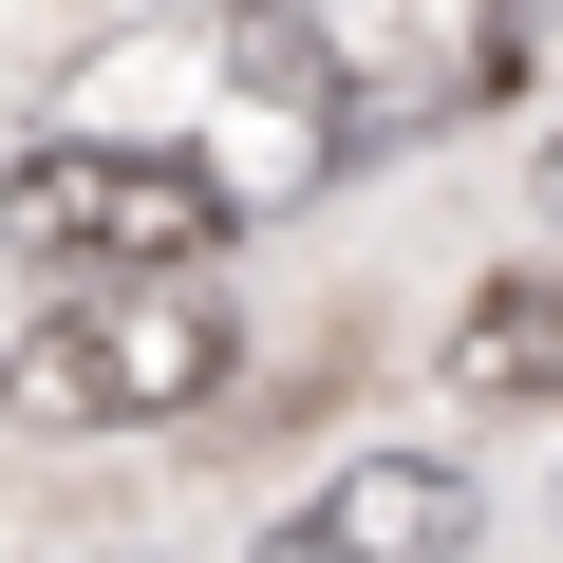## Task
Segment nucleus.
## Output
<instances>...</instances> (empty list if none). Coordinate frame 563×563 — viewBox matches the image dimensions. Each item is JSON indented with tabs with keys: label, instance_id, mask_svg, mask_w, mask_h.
<instances>
[{
	"label": "nucleus",
	"instance_id": "nucleus-1",
	"mask_svg": "<svg viewBox=\"0 0 563 563\" xmlns=\"http://www.w3.org/2000/svg\"><path fill=\"white\" fill-rule=\"evenodd\" d=\"M76 132H151V151L207 169L225 207H301V188L357 169V132H339V95H320V57H301V20H282V0H225V20L169 38L151 76H95Z\"/></svg>",
	"mask_w": 563,
	"mask_h": 563
},
{
	"label": "nucleus",
	"instance_id": "nucleus-2",
	"mask_svg": "<svg viewBox=\"0 0 563 563\" xmlns=\"http://www.w3.org/2000/svg\"><path fill=\"white\" fill-rule=\"evenodd\" d=\"M244 376V320L207 301V263H151V282H76L57 320L0 339V413L20 432H169Z\"/></svg>",
	"mask_w": 563,
	"mask_h": 563
},
{
	"label": "nucleus",
	"instance_id": "nucleus-3",
	"mask_svg": "<svg viewBox=\"0 0 563 563\" xmlns=\"http://www.w3.org/2000/svg\"><path fill=\"white\" fill-rule=\"evenodd\" d=\"M244 207L207 188V169H169L151 132H38L20 169H0V244L20 263H57V282H151V263H207Z\"/></svg>",
	"mask_w": 563,
	"mask_h": 563
},
{
	"label": "nucleus",
	"instance_id": "nucleus-4",
	"mask_svg": "<svg viewBox=\"0 0 563 563\" xmlns=\"http://www.w3.org/2000/svg\"><path fill=\"white\" fill-rule=\"evenodd\" d=\"M282 20H301V57H320L357 151L451 132V113H488L526 76V0H282Z\"/></svg>",
	"mask_w": 563,
	"mask_h": 563
},
{
	"label": "nucleus",
	"instance_id": "nucleus-5",
	"mask_svg": "<svg viewBox=\"0 0 563 563\" xmlns=\"http://www.w3.org/2000/svg\"><path fill=\"white\" fill-rule=\"evenodd\" d=\"M244 563H470V470L451 451H339L320 488H282Z\"/></svg>",
	"mask_w": 563,
	"mask_h": 563
},
{
	"label": "nucleus",
	"instance_id": "nucleus-6",
	"mask_svg": "<svg viewBox=\"0 0 563 563\" xmlns=\"http://www.w3.org/2000/svg\"><path fill=\"white\" fill-rule=\"evenodd\" d=\"M451 376L470 395H507V413H544L563 395V282L526 263V282H488V301H470V339H451Z\"/></svg>",
	"mask_w": 563,
	"mask_h": 563
},
{
	"label": "nucleus",
	"instance_id": "nucleus-7",
	"mask_svg": "<svg viewBox=\"0 0 563 563\" xmlns=\"http://www.w3.org/2000/svg\"><path fill=\"white\" fill-rule=\"evenodd\" d=\"M544 207H563V132H544Z\"/></svg>",
	"mask_w": 563,
	"mask_h": 563
},
{
	"label": "nucleus",
	"instance_id": "nucleus-8",
	"mask_svg": "<svg viewBox=\"0 0 563 563\" xmlns=\"http://www.w3.org/2000/svg\"><path fill=\"white\" fill-rule=\"evenodd\" d=\"M544 282H563V263H544Z\"/></svg>",
	"mask_w": 563,
	"mask_h": 563
}]
</instances>
